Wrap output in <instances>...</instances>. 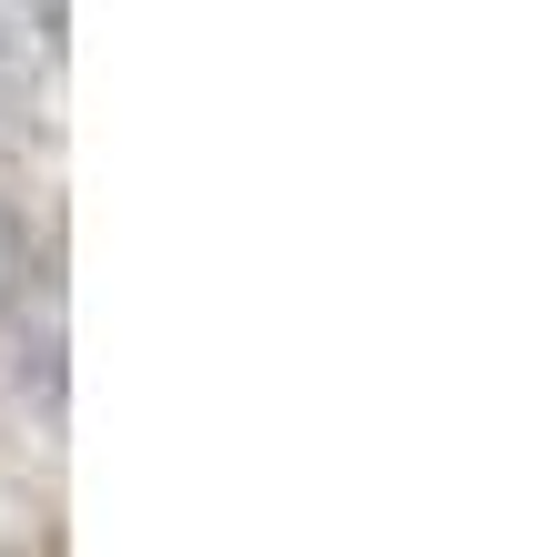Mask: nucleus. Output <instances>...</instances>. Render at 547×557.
<instances>
[{"label":"nucleus","instance_id":"obj_1","mask_svg":"<svg viewBox=\"0 0 547 557\" xmlns=\"http://www.w3.org/2000/svg\"><path fill=\"white\" fill-rule=\"evenodd\" d=\"M21 11H30V21H41V30H61V0H21Z\"/></svg>","mask_w":547,"mask_h":557}]
</instances>
